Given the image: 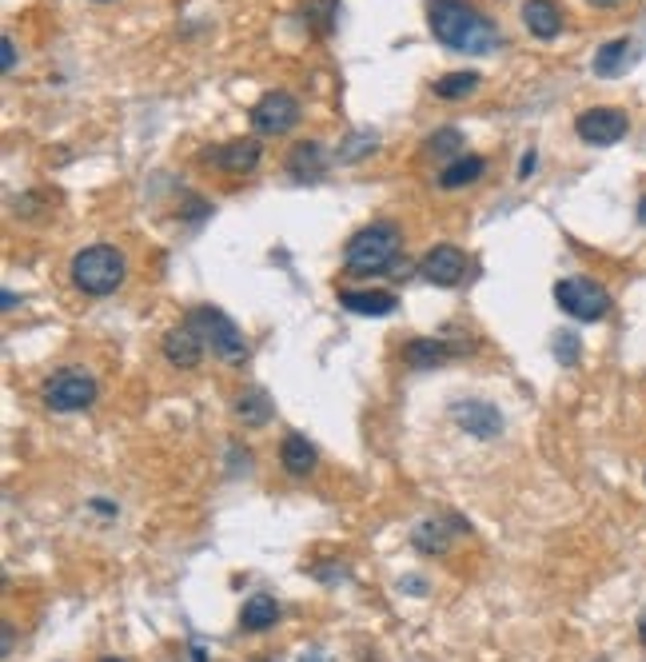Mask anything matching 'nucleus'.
<instances>
[{
  "label": "nucleus",
  "instance_id": "nucleus-1",
  "mask_svg": "<svg viewBox=\"0 0 646 662\" xmlns=\"http://www.w3.org/2000/svg\"><path fill=\"white\" fill-rule=\"evenodd\" d=\"M427 24H431L435 40L455 48V52L487 56L499 44V28L487 16H479L471 4H463V0H435L431 12H427Z\"/></svg>",
  "mask_w": 646,
  "mask_h": 662
},
{
  "label": "nucleus",
  "instance_id": "nucleus-2",
  "mask_svg": "<svg viewBox=\"0 0 646 662\" xmlns=\"http://www.w3.org/2000/svg\"><path fill=\"white\" fill-rule=\"evenodd\" d=\"M395 256H399V228L391 220H383V224H371L351 236V244L343 252V268L359 280H371V276L391 272Z\"/></svg>",
  "mask_w": 646,
  "mask_h": 662
},
{
  "label": "nucleus",
  "instance_id": "nucleus-3",
  "mask_svg": "<svg viewBox=\"0 0 646 662\" xmlns=\"http://www.w3.org/2000/svg\"><path fill=\"white\" fill-rule=\"evenodd\" d=\"M68 272H72L76 292H84V296H112L124 284L128 264H124V256L112 244H92V248L72 256Z\"/></svg>",
  "mask_w": 646,
  "mask_h": 662
},
{
  "label": "nucleus",
  "instance_id": "nucleus-4",
  "mask_svg": "<svg viewBox=\"0 0 646 662\" xmlns=\"http://www.w3.org/2000/svg\"><path fill=\"white\" fill-rule=\"evenodd\" d=\"M188 324L204 335V343H208L224 363L240 367V363L248 359V339H244V331L236 328L220 308H192V312H188Z\"/></svg>",
  "mask_w": 646,
  "mask_h": 662
},
{
  "label": "nucleus",
  "instance_id": "nucleus-5",
  "mask_svg": "<svg viewBox=\"0 0 646 662\" xmlns=\"http://www.w3.org/2000/svg\"><path fill=\"white\" fill-rule=\"evenodd\" d=\"M555 304L571 316V320H583V324H595L611 312V292L587 276H571V280H559L555 284Z\"/></svg>",
  "mask_w": 646,
  "mask_h": 662
},
{
  "label": "nucleus",
  "instance_id": "nucleus-6",
  "mask_svg": "<svg viewBox=\"0 0 646 662\" xmlns=\"http://www.w3.org/2000/svg\"><path fill=\"white\" fill-rule=\"evenodd\" d=\"M44 403L60 415L68 411H84L96 403V383L84 375V371H56L48 383H44Z\"/></svg>",
  "mask_w": 646,
  "mask_h": 662
},
{
  "label": "nucleus",
  "instance_id": "nucleus-7",
  "mask_svg": "<svg viewBox=\"0 0 646 662\" xmlns=\"http://www.w3.org/2000/svg\"><path fill=\"white\" fill-rule=\"evenodd\" d=\"M575 132L583 144L591 148H611L619 144L627 132H631V120L623 108H587L579 120H575Z\"/></svg>",
  "mask_w": 646,
  "mask_h": 662
},
{
  "label": "nucleus",
  "instance_id": "nucleus-8",
  "mask_svg": "<svg viewBox=\"0 0 646 662\" xmlns=\"http://www.w3.org/2000/svg\"><path fill=\"white\" fill-rule=\"evenodd\" d=\"M300 124V100L288 92H268L256 108H252V128L260 136H284Z\"/></svg>",
  "mask_w": 646,
  "mask_h": 662
},
{
  "label": "nucleus",
  "instance_id": "nucleus-9",
  "mask_svg": "<svg viewBox=\"0 0 646 662\" xmlns=\"http://www.w3.org/2000/svg\"><path fill=\"white\" fill-rule=\"evenodd\" d=\"M451 419H455L467 435H475V439H499V435H503V415H499V407L487 403V399H455V403H451Z\"/></svg>",
  "mask_w": 646,
  "mask_h": 662
},
{
  "label": "nucleus",
  "instance_id": "nucleus-10",
  "mask_svg": "<svg viewBox=\"0 0 646 662\" xmlns=\"http://www.w3.org/2000/svg\"><path fill=\"white\" fill-rule=\"evenodd\" d=\"M419 272H423V280L435 284V288H455V284H463V276H467V256H463L459 248H451V244H439V248H431V252L419 260Z\"/></svg>",
  "mask_w": 646,
  "mask_h": 662
},
{
  "label": "nucleus",
  "instance_id": "nucleus-11",
  "mask_svg": "<svg viewBox=\"0 0 646 662\" xmlns=\"http://www.w3.org/2000/svg\"><path fill=\"white\" fill-rule=\"evenodd\" d=\"M463 531H471V523H463L459 515H451V519H423V523H415L411 543L423 555H443L447 543H451V535H463Z\"/></svg>",
  "mask_w": 646,
  "mask_h": 662
},
{
  "label": "nucleus",
  "instance_id": "nucleus-12",
  "mask_svg": "<svg viewBox=\"0 0 646 662\" xmlns=\"http://www.w3.org/2000/svg\"><path fill=\"white\" fill-rule=\"evenodd\" d=\"M200 160L216 164L220 172H252V168L260 164V144H256V140H228V144L204 148Z\"/></svg>",
  "mask_w": 646,
  "mask_h": 662
},
{
  "label": "nucleus",
  "instance_id": "nucleus-13",
  "mask_svg": "<svg viewBox=\"0 0 646 662\" xmlns=\"http://www.w3.org/2000/svg\"><path fill=\"white\" fill-rule=\"evenodd\" d=\"M160 351H164V359H168V363H176V367L192 371V367L204 359V335L192 328V324H184V328H172L168 335H164Z\"/></svg>",
  "mask_w": 646,
  "mask_h": 662
},
{
  "label": "nucleus",
  "instance_id": "nucleus-14",
  "mask_svg": "<svg viewBox=\"0 0 646 662\" xmlns=\"http://www.w3.org/2000/svg\"><path fill=\"white\" fill-rule=\"evenodd\" d=\"M463 347L459 343H447V339H411L407 347H403V359L411 363V367H419V371H427V367H443L451 355H459Z\"/></svg>",
  "mask_w": 646,
  "mask_h": 662
},
{
  "label": "nucleus",
  "instance_id": "nucleus-15",
  "mask_svg": "<svg viewBox=\"0 0 646 662\" xmlns=\"http://www.w3.org/2000/svg\"><path fill=\"white\" fill-rule=\"evenodd\" d=\"M523 24L531 28V36L539 40H555L563 32V12L555 0H527L523 4Z\"/></svg>",
  "mask_w": 646,
  "mask_h": 662
},
{
  "label": "nucleus",
  "instance_id": "nucleus-16",
  "mask_svg": "<svg viewBox=\"0 0 646 662\" xmlns=\"http://www.w3.org/2000/svg\"><path fill=\"white\" fill-rule=\"evenodd\" d=\"M339 304L355 316H391L395 312L391 292H339Z\"/></svg>",
  "mask_w": 646,
  "mask_h": 662
},
{
  "label": "nucleus",
  "instance_id": "nucleus-17",
  "mask_svg": "<svg viewBox=\"0 0 646 662\" xmlns=\"http://www.w3.org/2000/svg\"><path fill=\"white\" fill-rule=\"evenodd\" d=\"M280 463L288 475H312L316 471V447L304 435H288L280 447Z\"/></svg>",
  "mask_w": 646,
  "mask_h": 662
},
{
  "label": "nucleus",
  "instance_id": "nucleus-18",
  "mask_svg": "<svg viewBox=\"0 0 646 662\" xmlns=\"http://www.w3.org/2000/svg\"><path fill=\"white\" fill-rule=\"evenodd\" d=\"M276 623H280V607H276L272 595H256V599H248L244 611H240V627L252 631V635H260V631H268V627H276Z\"/></svg>",
  "mask_w": 646,
  "mask_h": 662
},
{
  "label": "nucleus",
  "instance_id": "nucleus-19",
  "mask_svg": "<svg viewBox=\"0 0 646 662\" xmlns=\"http://www.w3.org/2000/svg\"><path fill=\"white\" fill-rule=\"evenodd\" d=\"M236 415L244 419V427H264V423H272V399L260 391V387H248V391H240V399H236Z\"/></svg>",
  "mask_w": 646,
  "mask_h": 662
},
{
  "label": "nucleus",
  "instance_id": "nucleus-20",
  "mask_svg": "<svg viewBox=\"0 0 646 662\" xmlns=\"http://www.w3.org/2000/svg\"><path fill=\"white\" fill-rule=\"evenodd\" d=\"M483 172H487V160H483V156H459V160H451V164L439 172V184H443V188H463V184L483 180Z\"/></svg>",
  "mask_w": 646,
  "mask_h": 662
},
{
  "label": "nucleus",
  "instance_id": "nucleus-21",
  "mask_svg": "<svg viewBox=\"0 0 646 662\" xmlns=\"http://www.w3.org/2000/svg\"><path fill=\"white\" fill-rule=\"evenodd\" d=\"M288 172L296 176V180H316L323 172V148L316 140H308V144H296L292 148V156H288Z\"/></svg>",
  "mask_w": 646,
  "mask_h": 662
},
{
  "label": "nucleus",
  "instance_id": "nucleus-22",
  "mask_svg": "<svg viewBox=\"0 0 646 662\" xmlns=\"http://www.w3.org/2000/svg\"><path fill=\"white\" fill-rule=\"evenodd\" d=\"M631 56V40H611L595 52V76H619Z\"/></svg>",
  "mask_w": 646,
  "mask_h": 662
},
{
  "label": "nucleus",
  "instance_id": "nucleus-23",
  "mask_svg": "<svg viewBox=\"0 0 646 662\" xmlns=\"http://www.w3.org/2000/svg\"><path fill=\"white\" fill-rule=\"evenodd\" d=\"M479 88V76L475 72H451L443 80H435V96L443 100H459V96H471Z\"/></svg>",
  "mask_w": 646,
  "mask_h": 662
},
{
  "label": "nucleus",
  "instance_id": "nucleus-24",
  "mask_svg": "<svg viewBox=\"0 0 646 662\" xmlns=\"http://www.w3.org/2000/svg\"><path fill=\"white\" fill-rule=\"evenodd\" d=\"M459 128H439V132H431V152H439V156H447V152H459Z\"/></svg>",
  "mask_w": 646,
  "mask_h": 662
},
{
  "label": "nucleus",
  "instance_id": "nucleus-25",
  "mask_svg": "<svg viewBox=\"0 0 646 662\" xmlns=\"http://www.w3.org/2000/svg\"><path fill=\"white\" fill-rule=\"evenodd\" d=\"M555 355H559L567 367H571V363H579V339H575L571 331H563V335L555 339Z\"/></svg>",
  "mask_w": 646,
  "mask_h": 662
},
{
  "label": "nucleus",
  "instance_id": "nucleus-26",
  "mask_svg": "<svg viewBox=\"0 0 646 662\" xmlns=\"http://www.w3.org/2000/svg\"><path fill=\"white\" fill-rule=\"evenodd\" d=\"M0 60H4V72H12V68H16V44H12V36H4V40H0Z\"/></svg>",
  "mask_w": 646,
  "mask_h": 662
},
{
  "label": "nucleus",
  "instance_id": "nucleus-27",
  "mask_svg": "<svg viewBox=\"0 0 646 662\" xmlns=\"http://www.w3.org/2000/svg\"><path fill=\"white\" fill-rule=\"evenodd\" d=\"M531 172H535V148H531V152H523V164H519V180H531Z\"/></svg>",
  "mask_w": 646,
  "mask_h": 662
},
{
  "label": "nucleus",
  "instance_id": "nucleus-28",
  "mask_svg": "<svg viewBox=\"0 0 646 662\" xmlns=\"http://www.w3.org/2000/svg\"><path fill=\"white\" fill-rule=\"evenodd\" d=\"M0 308H4V312H12V308H16V296H12V292H4V296H0Z\"/></svg>",
  "mask_w": 646,
  "mask_h": 662
},
{
  "label": "nucleus",
  "instance_id": "nucleus-29",
  "mask_svg": "<svg viewBox=\"0 0 646 662\" xmlns=\"http://www.w3.org/2000/svg\"><path fill=\"white\" fill-rule=\"evenodd\" d=\"M587 4H595V8H615V4H623V0H587Z\"/></svg>",
  "mask_w": 646,
  "mask_h": 662
},
{
  "label": "nucleus",
  "instance_id": "nucleus-30",
  "mask_svg": "<svg viewBox=\"0 0 646 662\" xmlns=\"http://www.w3.org/2000/svg\"><path fill=\"white\" fill-rule=\"evenodd\" d=\"M300 662H327V659H323L320 651H308V655H304V659H300Z\"/></svg>",
  "mask_w": 646,
  "mask_h": 662
},
{
  "label": "nucleus",
  "instance_id": "nucleus-31",
  "mask_svg": "<svg viewBox=\"0 0 646 662\" xmlns=\"http://www.w3.org/2000/svg\"><path fill=\"white\" fill-rule=\"evenodd\" d=\"M639 220H643V224H646V196H643V200H639Z\"/></svg>",
  "mask_w": 646,
  "mask_h": 662
},
{
  "label": "nucleus",
  "instance_id": "nucleus-32",
  "mask_svg": "<svg viewBox=\"0 0 646 662\" xmlns=\"http://www.w3.org/2000/svg\"><path fill=\"white\" fill-rule=\"evenodd\" d=\"M639 635H643V643H646V615H643V623H639Z\"/></svg>",
  "mask_w": 646,
  "mask_h": 662
},
{
  "label": "nucleus",
  "instance_id": "nucleus-33",
  "mask_svg": "<svg viewBox=\"0 0 646 662\" xmlns=\"http://www.w3.org/2000/svg\"><path fill=\"white\" fill-rule=\"evenodd\" d=\"M104 662H120V659H104Z\"/></svg>",
  "mask_w": 646,
  "mask_h": 662
}]
</instances>
